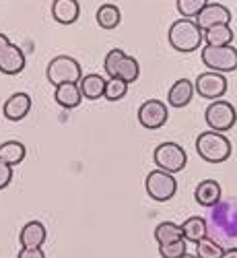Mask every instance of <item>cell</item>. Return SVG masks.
<instances>
[{
    "label": "cell",
    "instance_id": "obj_1",
    "mask_svg": "<svg viewBox=\"0 0 237 258\" xmlns=\"http://www.w3.org/2000/svg\"><path fill=\"white\" fill-rule=\"evenodd\" d=\"M167 39H169V46L174 48L176 52L190 54V52L198 50L202 46V29L196 25V21L194 19L182 17V19H178V21L171 23Z\"/></svg>",
    "mask_w": 237,
    "mask_h": 258
},
{
    "label": "cell",
    "instance_id": "obj_2",
    "mask_svg": "<svg viewBox=\"0 0 237 258\" xmlns=\"http://www.w3.org/2000/svg\"><path fill=\"white\" fill-rule=\"evenodd\" d=\"M196 151L208 163H223L231 157V141L223 133L206 131L196 137Z\"/></svg>",
    "mask_w": 237,
    "mask_h": 258
},
{
    "label": "cell",
    "instance_id": "obj_3",
    "mask_svg": "<svg viewBox=\"0 0 237 258\" xmlns=\"http://www.w3.org/2000/svg\"><path fill=\"white\" fill-rule=\"evenodd\" d=\"M202 64L214 73H235L237 71V48L231 46H202Z\"/></svg>",
    "mask_w": 237,
    "mask_h": 258
},
{
    "label": "cell",
    "instance_id": "obj_4",
    "mask_svg": "<svg viewBox=\"0 0 237 258\" xmlns=\"http://www.w3.org/2000/svg\"><path fill=\"white\" fill-rule=\"evenodd\" d=\"M144 188L146 195L157 201V203H167L169 199L176 197L178 192V180L174 178V174L163 169H153L144 180Z\"/></svg>",
    "mask_w": 237,
    "mask_h": 258
},
{
    "label": "cell",
    "instance_id": "obj_5",
    "mask_svg": "<svg viewBox=\"0 0 237 258\" xmlns=\"http://www.w3.org/2000/svg\"><path fill=\"white\" fill-rule=\"evenodd\" d=\"M153 161L157 169L169 171V174H178V171L186 167L188 155H186V149L178 143H161L153 151Z\"/></svg>",
    "mask_w": 237,
    "mask_h": 258
},
{
    "label": "cell",
    "instance_id": "obj_6",
    "mask_svg": "<svg viewBox=\"0 0 237 258\" xmlns=\"http://www.w3.org/2000/svg\"><path fill=\"white\" fill-rule=\"evenodd\" d=\"M48 81L58 87L62 83H78L83 79V69L81 64L70 58V56H56L46 69Z\"/></svg>",
    "mask_w": 237,
    "mask_h": 258
},
{
    "label": "cell",
    "instance_id": "obj_7",
    "mask_svg": "<svg viewBox=\"0 0 237 258\" xmlns=\"http://www.w3.org/2000/svg\"><path fill=\"white\" fill-rule=\"evenodd\" d=\"M204 120L208 124L210 131L214 133H227L235 126L237 122V112L233 103L225 101V99H214L204 112Z\"/></svg>",
    "mask_w": 237,
    "mask_h": 258
},
{
    "label": "cell",
    "instance_id": "obj_8",
    "mask_svg": "<svg viewBox=\"0 0 237 258\" xmlns=\"http://www.w3.org/2000/svg\"><path fill=\"white\" fill-rule=\"evenodd\" d=\"M169 120L167 105L159 99H148L138 107V122L146 131H159Z\"/></svg>",
    "mask_w": 237,
    "mask_h": 258
},
{
    "label": "cell",
    "instance_id": "obj_9",
    "mask_svg": "<svg viewBox=\"0 0 237 258\" xmlns=\"http://www.w3.org/2000/svg\"><path fill=\"white\" fill-rule=\"evenodd\" d=\"M194 91H196L202 99H221L227 93V79L223 73H202L198 75L196 83H194Z\"/></svg>",
    "mask_w": 237,
    "mask_h": 258
},
{
    "label": "cell",
    "instance_id": "obj_10",
    "mask_svg": "<svg viewBox=\"0 0 237 258\" xmlns=\"http://www.w3.org/2000/svg\"><path fill=\"white\" fill-rule=\"evenodd\" d=\"M231 11L219 3H208L198 15H196V25L204 31L208 27H214V25H229L231 23Z\"/></svg>",
    "mask_w": 237,
    "mask_h": 258
},
{
    "label": "cell",
    "instance_id": "obj_11",
    "mask_svg": "<svg viewBox=\"0 0 237 258\" xmlns=\"http://www.w3.org/2000/svg\"><path fill=\"white\" fill-rule=\"evenodd\" d=\"M29 112H31V97L27 93H13L3 105V114L11 122H21L23 118H27Z\"/></svg>",
    "mask_w": 237,
    "mask_h": 258
},
{
    "label": "cell",
    "instance_id": "obj_12",
    "mask_svg": "<svg viewBox=\"0 0 237 258\" xmlns=\"http://www.w3.org/2000/svg\"><path fill=\"white\" fill-rule=\"evenodd\" d=\"M25 69V54L19 46L15 44H9L5 48V52L0 54V73L3 75H9V77H15L19 73H23Z\"/></svg>",
    "mask_w": 237,
    "mask_h": 258
},
{
    "label": "cell",
    "instance_id": "obj_13",
    "mask_svg": "<svg viewBox=\"0 0 237 258\" xmlns=\"http://www.w3.org/2000/svg\"><path fill=\"white\" fill-rule=\"evenodd\" d=\"M194 83L188 81V79H178L174 85L169 87V93H167V103L171 107H176V110H182V107H186L192 97H194Z\"/></svg>",
    "mask_w": 237,
    "mask_h": 258
},
{
    "label": "cell",
    "instance_id": "obj_14",
    "mask_svg": "<svg viewBox=\"0 0 237 258\" xmlns=\"http://www.w3.org/2000/svg\"><path fill=\"white\" fill-rule=\"evenodd\" d=\"M81 5L78 0H54L52 3V17L60 25H72L78 21Z\"/></svg>",
    "mask_w": 237,
    "mask_h": 258
},
{
    "label": "cell",
    "instance_id": "obj_15",
    "mask_svg": "<svg viewBox=\"0 0 237 258\" xmlns=\"http://www.w3.org/2000/svg\"><path fill=\"white\" fill-rule=\"evenodd\" d=\"M46 238H48V231H46V225L41 221L25 223V227L19 233L21 248H41L46 242Z\"/></svg>",
    "mask_w": 237,
    "mask_h": 258
},
{
    "label": "cell",
    "instance_id": "obj_16",
    "mask_svg": "<svg viewBox=\"0 0 237 258\" xmlns=\"http://www.w3.org/2000/svg\"><path fill=\"white\" fill-rule=\"evenodd\" d=\"M54 101L60 107H64V110H74V107H78L81 101H83L78 83H62V85H58L56 91H54Z\"/></svg>",
    "mask_w": 237,
    "mask_h": 258
},
{
    "label": "cell",
    "instance_id": "obj_17",
    "mask_svg": "<svg viewBox=\"0 0 237 258\" xmlns=\"http://www.w3.org/2000/svg\"><path fill=\"white\" fill-rule=\"evenodd\" d=\"M221 195H223L221 184L214 182V180H204L196 186V190H194V199H196V203L200 207H208V209L219 205Z\"/></svg>",
    "mask_w": 237,
    "mask_h": 258
},
{
    "label": "cell",
    "instance_id": "obj_18",
    "mask_svg": "<svg viewBox=\"0 0 237 258\" xmlns=\"http://www.w3.org/2000/svg\"><path fill=\"white\" fill-rule=\"evenodd\" d=\"M105 83L107 79H103L101 75H87L78 81V89H81V95L83 99H89V101H95V99H101L103 97V91H105Z\"/></svg>",
    "mask_w": 237,
    "mask_h": 258
},
{
    "label": "cell",
    "instance_id": "obj_19",
    "mask_svg": "<svg viewBox=\"0 0 237 258\" xmlns=\"http://www.w3.org/2000/svg\"><path fill=\"white\" fill-rule=\"evenodd\" d=\"M233 37L235 33L229 25H214L202 31V41L206 46H231Z\"/></svg>",
    "mask_w": 237,
    "mask_h": 258
},
{
    "label": "cell",
    "instance_id": "obj_20",
    "mask_svg": "<svg viewBox=\"0 0 237 258\" xmlns=\"http://www.w3.org/2000/svg\"><path fill=\"white\" fill-rule=\"evenodd\" d=\"M182 231H184V240L186 242H192L196 244L200 242L202 238H206V221L204 217H200V215H194V217H188L184 223H182Z\"/></svg>",
    "mask_w": 237,
    "mask_h": 258
},
{
    "label": "cell",
    "instance_id": "obj_21",
    "mask_svg": "<svg viewBox=\"0 0 237 258\" xmlns=\"http://www.w3.org/2000/svg\"><path fill=\"white\" fill-rule=\"evenodd\" d=\"M95 19H97V25H99L101 29L112 31V29H116V27L122 23V13H120V9H118L116 5L107 3V5H101V7L97 9Z\"/></svg>",
    "mask_w": 237,
    "mask_h": 258
},
{
    "label": "cell",
    "instance_id": "obj_22",
    "mask_svg": "<svg viewBox=\"0 0 237 258\" xmlns=\"http://www.w3.org/2000/svg\"><path fill=\"white\" fill-rule=\"evenodd\" d=\"M27 155V147L19 141H7L0 145V161L9 165H19Z\"/></svg>",
    "mask_w": 237,
    "mask_h": 258
},
{
    "label": "cell",
    "instance_id": "obj_23",
    "mask_svg": "<svg viewBox=\"0 0 237 258\" xmlns=\"http://www.w3.org/2000/svg\"><path fill=\"white\" fill-rule=\"evenodd\" d=\"M182 238H184V231H182V225H178V223L163 221L155 227V242L157 244H169V242H176Z\"/></svg>",
    "mask_w": 237,
    "mask_h": 258
},
{
    "label": "cell",
    "instance_id": "obj_24",
    "mask_svg": "<svg viewBox=\"0 0 237 258\" xmlns=\"http://www.w3.org/2000/svg\"><path fill=\"white\" fill-rule=\"evenodd\" d=\"M140 77V64H138V60L134 58V56H124L122 58V62H120V69H118V75H116V79H120V81H124V83H136V79Z\"/></svg>",
    "mask_w": 237,
    "mask_h": 258
},
{
    "label": "cell",
    "instance_id": "obj_25",
    "mask_svg": "<svg viewBox=\"0 0 237 258\" xmlns=\"http://www.w3.org/2000/svg\"><path fill=\"white\" fill-rule=\"evenodd\" d=\"M126 93H128V83H124L120 79H107L105 91H103V97L107 101H120L126 97Z\"/></svg>",
    "mask_w": 237,
    "mask_h": 258
},
{
    "label": "cell",
    "instance_id": "obj_26",
    "mask_svg": "<svg viewBox=\"0 0 237 258\" xmlns=\"http://www.w3.org/2000/svg\"><path fill=\"white\" fill-rule=\"evenodd\" d=\"M208 5V0H176L178 13L186 19H196V15Z\"/></svg>",
    "mask_w": 237,
    "mask_h": 258
},
{
    "label": "cell",
    "instance_id": "obj_27",
    "mask_svg": "<svg viewBox=\"0 0 237 258\" xmlns=\"http://www.w3.org/2000/svg\"><path fill=\"white\" fill-rule=\"evenodd\" d=\"M124 56H126V52L120 50V48L110 50V52L105 54V58H103V71H105V75L110 77V79H116L118 69H120V62H122Z\"/></svg>",
    "mask_w": 237,
    "mask_h": 258
},
{
    "label": "cell",
    "instance_id": "obj_28",
    "mask_svg": "<svg viewBox=\"0 0 237 258\" xmlns=\"http://www.w3.org/2000/svg\"><path fill=\"white\" fill-rule=\"evenodd\" d=\"M223 248L212 242L210 238H202L200 242H196V256L198 258H221Z\"/></svg>",
    "mask_w": 237,
    "mask_h": 258
},
{
    "label": "cell",
    "instance_id": "obj_29",
    "mask_svg": "<svg viewBox=\"0 0 237 258\" xmlns=\"http://www.w3.org/2000/svg\"><path fill=\"white\" fill-rule=\"evenodd\" d=\"M188 252L186 248V240H176V242H169V244H159V254L161 258H182Z\"/></svg>",
    "mask_w": 237,
    "mask_h": 258
},
{
    "label": "cell",
    "instance_id": "obj_30",
    "mask_svg": "<svg viewBox=\"0 0 237 258\" xmlns=\"http://www.w3.org/2000/svg\"><path fill=\"white\" fill-rule=\"evenodd\" d=\"M13 180V165L0 161V190H5Z\"/></svg>",
    "mask_w": 237,
    "mask_h": 258
},
{
    "label": "cell",
    "instance_id": "obj_31",
    "mask_svg": "<svg viewBox=\"0 0 237 258\" xmlns=\"http://www.w3.org/2000/svg\"><path fill=\"white\" fill-rule=\"evenodd\" d=\"M17 258H46V254L41 248H21Z\"/></svg>",
    "mask_w": 237,
    "mask_h": 258
},
{
    "label": "cell",
    "instance_id": "obj_32",
    "mask_svg": "<svg viewBox=\"0 0 237 258\" xmlns=\"http://www.w3.org/2000/svg\"><path fill=\"white\" fill-rule=\"evenodd\" d=\"M221 258H237V248H227V250H223Z\"/></svg>",
    "mask_w": 237,
    "mask_h": 258
},
{
    "label": "cell",
    "instance_id": "obj_33",
    "mask_svg": "<svg viewBox=\"0 0 237 258\" xmlns=\"http://www.w3.org/2000/svg\"><path fill=\"white\" fill-rule=\"evenodd\" d=\"M9 44H11V39H9V37H7L5 33H0V54L5 52V48H7Z\"/></svg>",
    "mask_w": 237,
    "mask_h": 258
},
{
    "label": "cell",
    "instance_id": "obj_34",
    "mask_svg": "<svg viewBox=\"0 0 237 258\" xmlns=\"http://www.w3.org/2000/svg\"><path fill=\"white\" fill-rule=\"evenodd\" d=\"M182 258H198V256H192V254H188V252H186V254H184Z\"/></svg>",
    "mask_w": 237,
    "mask_h": 258
}]
</instances>
